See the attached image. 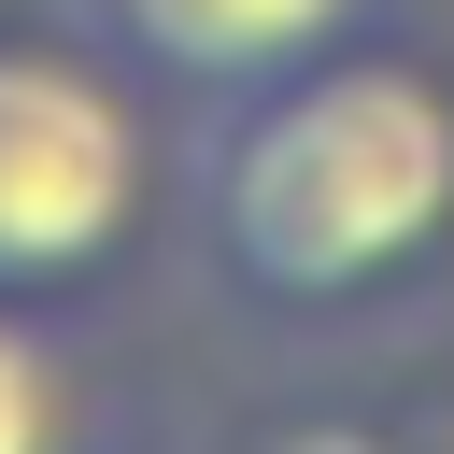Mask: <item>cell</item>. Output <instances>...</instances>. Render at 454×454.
Here are the masks:
<instances>
[{
	"instance_id": "cell-4",
	"label": "cell",
	"mask_w": 454,
	"mask_h": 454,
	"mask_svg": "<svg viewBox=\"0 0 454 454\" xmlns=\"http://www.w3.org/2000/svg\"><path fill=\"white\" fill-rule=\"evenodd\" d=\"M0 454H99L85 355L57 340L43 298H0Z\"/></svg>"
},
{
	"instance_id": "cell-3",
	"label": "cell",
	"mask_w": 454,
	"mask_h": 454,
	"mask_svg": "<svg viewBox=\"0 0 454 454\" xmlns=\"http://www.w3.org/2000/svg\"><path fill=\"white\" fill-rule=\"evenodd\" d=\"M71 28L114 43L170 114H213V99H241V85L383 28V0H71Z\"/></svg>"
},
{
	"instance_id": "cell-2",
	"label": "cell",
	"mask_w": 454,
	"mask_h": 454,
	"mask_svg": "<svg viewBox=\"0 0 454 454\" xmlns=\"http://www.w3.org/2000/svg\"><path fill=\"white\" fill-rule=\"evenodd\" d=\"M170 184V99L71 14H0V298L71 312L156 241Z\"/></svg>"
},
{
	"instance_id": "cell-5",
	"label": "cell",
	"mask_w": 454,
	"mask_h": 454,
	"mask_svg": "<svg viewBox=\"0 0 454 454\" xmlns=\"http://www.w3.org/2000/svg\"><path fill=\"white\" fill-rule=\"evenodd\" d=\"M241 454H411L397 426H369V411H270Z\"/></svg>"
},
{
	"instance_id": "cell-1",
	"label": "cell",
	"mask_w": 454,
	"mask_h": 454,
	"mask_svg": "<svg viewBox=\"0 0 454 454\" xmlns=\"http://www.w3.org/2000/svg\"><path fill=\"white\" fill-rule=\"evenodd\" d=\"M184 255L284 340L411 312L454 270V71L355 28L184 114Z\"/></svg>"
}]
</instances>
